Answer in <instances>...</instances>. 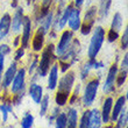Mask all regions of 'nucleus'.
I'll return each instance as SVG.
<instances>
[{
	"instance_id": "36",
	"label": "nucleus",
	"mask_w": 128,
	"mask_h": 128,
	"mask_svg": "<svg viewBox=\"0 0 128 128\" xmlns=\"http://www.w3.org/2000/svg\"><path fill=\"white\" fill-rule=\"evenodd\" d=\"M10 47H8V46H6V44L0 46V52H1V54L7 55L8 52H10Z\"/></svg>"
},
{
	"instance_id": "4",
	"label": "nucleus",
	"mask_w": 128,
	"mask_h": 128,
	"mask_svg": "<svg viewBox=\"0 0 128 128\" xmlns=\"http://www.w3.org/2000/svg\"><path fill=\"white\" fill-rule=\"evenodd\" d=\"M72 37H74V34L72 30H64L63 34L61 35V38H60V42H58L57 47L55 48V52L58 57H62L71 46V42H72Z\"/></svg>"
},
{
	"instance_id": "29",
	"label": "nucleus",
	"mask_w": 128,
	"mask_h": 128,
	"mask_svg": "<svg viewBox=\"0 0 128 128\" xmlns=\"http://www.w3.org/2000/svg\"><path fill=\"white\" fill-rule=\"evenodd\" d=\"M41 115H44L46 114V112H47L48 110V104H49V96H46V97L43 98V99H41Z\"/></svg>"
},
{
	"instance_id": "18",
	"label": "nucleus",
	"mask_w": 128,
	"mask_h": 128,
	"mask_svg": "<svg viewBox=\"0 0 128 128\" xmlns=\"http://www.w3.org/2000/svg\"><path fill=\"white\" fill-rule=\"evenodd\" d=\"M112 106H113V99L112 98H107L104 102V107H102V112H101V120L104 122H108L110 120V115H111Z\"/></svg>"
},
{
	"instance_id": "26",
	"label": "nucleus",
	"mask_w": 128,
	"mask_h": 128,
	"mask_svg": "<svg viewBox=\"0 0 128 128\" xmlns=\"http://www.w3.org/2000/svg\"><path fill=\"white\" fill-rule=\"evenodd\" d=\"M56 128H66V114H58L56 118Z\"/></svg>"
},
{
	"instance_id": "38",
	"label": "nucleus",
	"mask_w": 128,
	"mask_h": 128,
	"mask_svg": "<svg viewBox=\"0 0 128 128\" xmlns=\"http://www.w3.org/2000/svg\"><path fill=\"white\" fill-rule=\"evenodd\" d=\"M127 62H128V55H125V58L122 60L121 63V70H127Z\"/></svg>"
},
{
	"instance_id": "5",
	"label": "nucleus",
	"mask_w": 128,
	"mask_h": 128,
	"mask_svg": "<svg viewBox=\"0 0 128 128\" xmlns=\"http://www.w3.org/2000/svg\"><path fill=\"white\" fill-rule=\"evenodd\" d=\"M98 86H99V80L98 79H92L91 82H88L86 88H85V92H84V105L90 106V105L94 101L96 96H97V91H98Z\"/></svg>"
},
{
	"instance_id": "2",
	"label": "nucleus",
	"mask_w": 128,
	"mask_h": 128,
	"mask_svg": "<svg viewBox=\"0 0 128 128\" xmlns=\"http://www.w3.org/2000/svg\"><path fill=\"white\" fill-rule=\"evenodd\" d=\"M54 46L52 44H49L46 49L42 52V56H41V61L38 63V71H40L41 77H44L46 74L49 72L50 70V64L54 60Z\"/></svg>"
},
{
	"instance_id": "1",
	"label": "nucleus",
	"mask_w": 128,
	"mask_h": 128,
	"mask_svg": "<svg viewBox=\"0 0 128 128\" xmlns=\"http://www.w3.org/2000/svg\"><path fill=\"white\" fill-rule=\"evenodd\" d=\"M105 29L102 27H97L94 29V33L92 35L91 42H90V46H88V55L90 60H94L97 57V55L99 54L101 47H102V43H104L105 40Z\"/></svg>"
},
{
	"instance_id": "16",
	"label": "nucleus",
	"mask_w": 128,
	"mask_h": 128,
	"mask_svg": "<svg viewBox=\"0 0 128 128\" xmlns=\"http://www.w3.org/2000/svg\"><path fill=\"white\" fill-rule=\"evenodd\" d=\"M57 80H58V66L54 65L49 71V77H48V88L50 90H55V88L57 86Z\"/></svg>"
},
{
	"instance_id": "10",
	"label": "nucleus",
	"mask_w": 128,
	"mask_h": 128,
	"mask_svg": "<svg viewBox=\"0 0 128 128\" xmlns=\"http://www.w3.org/2000/svg\"><path fill=\"white\" fill-rule=\"evenodd\" d=\"M46 29L43 27H40L36 30L34 38L32 41V46H33V50L34 51H40L43 48V43H44V35H46Z\"/></svg>"
},
{
	"instance_id": "34",
	"label": "nucleus",
	"mask_w": 128,
	"mask_h": 128,
	"mask_svg": "<svg viewBox=\"0 0 128 128\" xmlns=\"http://www.w3.org/2000/svg\"><path fill=\"white\" fill-rule=\"evenodd\" d=\"M24 48L20 47V48H19V49L16 50V52H15V61L20 60V58L24 56Z\"/></svg>"
},
{
	"instance_id": "33",
	"label": "nucleus",
	"mask_w": 128,
	"mask_h": 128,
	"mask_svg": "<svg viewBox=\"0 0 128 128\" xmlns=\"http://www.w3.org/2000/svg\"><path fill=\"white\" fill-rule=\"evenodd\" d=\"M119 38V33H116V32L112 30V29H110L107 33V40L108 42H114L115 40H118Z\"/></svg>"
},
{
	"instance_id": "19",
	"label": "nucleus",
	"mask_w": 128,
	"mask_h": 128,
	"mask_svg": "<svg viewBox=\"0 0 128 128\" xmlns=\"http://www.w3.org/2000/svg\"><path fill=\"white\" fill-rule=\"evenodd\" d=\"M126 100H127V98L126 97H120L116 100V102H115L114 105V107H113V112H112L111 114H112V120H116V119L119 118V115H120V113H121L122 111V107H124V105L126 104Z\"/></svg>"
},
{
	"instance_id": "6",
	"label": "nucleus",
	"mask_w": 128,
	"mask_h": 128,
	"mask_svg": "<svg viewBox=\"0 0 128 128\" xmlns=\"http://www.w3.org/2000/svg\"><path fill=\"white\" fill-rule=\"evenodd\" d=\"M32 35V20L29 16H24L22 20V37H21V47L26 48L29 43Z\"/></svg>"
},
{
	"instance_id": "17",
	"label": "nucleus",
	"mask_w": 128,
	"mask_h": 128,
	"mask_svg": "<svg viewBox=\"0 0 128 128\" xmlns=\"http://www.w3.org/2000/svg\"><path fill=\"white\" fill-rule=\"evenodd\" d=\"M101 126V114L98 110H93L90 112V122L88 128H100Z\"/></svg>"
},
{
	"instance_id": "35",
	"label": "nucleus",
	"mask_w": 128,
	"mask_h": 128,
	"mask_svg": "<svg viewBox=\"0 0 128 128\" xmlns=\"http://www.w3.org/2000/svg\"><path fill=\"white\" fill-rule=\"evenodd\" d=\"M0 108H1V111L4 112V113H2V114H4V121H6V120H7V112L10 111V106H6V105H2Z\"/></svg>"
},
{
	"instance_id": "39",
	"label": "nucleus",
	"mask_w": 128,
	"mask_h": 128,
	"mask_svg": "<svg viewBox=\"0 0 128 128\" xmlns=\"http://www.w3.org/2000/svg\"><path fill=\"white\" fill-rule=\"evenodd\" d=\"M83 2H84V0H74V6L77 7V8H79L83 5Z\"/></svg>"
},
{
	"instance_id": "30",
	"label": "nucleus",
	"mask_w": 128,
	"mask_h": 128,
	"mask_svg": "<svg viewBox=\"0 0 128 128\" xmlns=\"http://www.w3.org/2000/svg\"><path fill=\"white\" fill-rule=\"evenodd\" d=\"M126 78H127V70H121V74H119V76H116V78H115V82H116L118 86H121L124 84Z\"/></svg>"
},
{
	"instance_id": "12",
	"label": "nucleus",
	"mask_w": 128,
	"mask_h": 128,
	"mask_svg": "<svg viewBox=\"0 0 128 128\" xmlns=\"http://www.w3.org/2000/svg\"><path fill=\"white\" fill-rule=\"evenodd\" d=\"M72 8H74L72 5H69V6L63 10V13H62L61 16H58L57 19H55V30H58V29L61 30V29L64 28V26H65L68 22V19H69V15H70V12Z\"/></svg>"
},
{
	"instance_id": "27",
	"label": "nucleus",
	"mask_w": 128,
	"mask_h": 128,
	"mask_svg": "<svg viewBox=\"0 0 128 128\" xmlns=\"http://www.w3.org/2000/svg\"><path fill=\"white\" fill-rule=\"evenodd\" d=\"M88 122H90V111H86L82 115L79 128H88Z\"/></svg>"
},
{
	"instance_id": "8",
	"label": "nucleus",
	"mask_w": 128,
	"mask_h": 128,
	"mask_svg": "<svg viewBox=\"0 0 128 128\" xmlns=\"http://www.w3.org/2000/svg\"><path fill=\"white\" fill-rule=\"evenodd\" d=\"M24 77H26V70L24 68L20 69L19 71H16V74L14 76L13 80V85H12V92L13 93H16V92L21 91L24 86Z\"/></svg>"
},
{
	"instance_id": "40",
	"label": "nucleus",
	"mask_w": 128,
	"mask_h": 128,
	"mask_svg": "<svg viewBox=\"0 0 128 128\" xmlns=\"http://www.w3.org/2000/svg\"><path fill=\"white\" fill-rule=\"evenodd\" d=\"M61 65H62V71H66V69L69 68V63H63V62H61Z\"/></svg>"
},
{
	"instance_id": "25",
	"label": "nucleus",
	"mask_w": 128,
	"mask_h": 128,
	"mask_svg": "<svg viewBox=\"0 0 128 128\" xmlns=\"http://www.w3.org/2000/svg\"><path fill=\"white\" fill-rule=\"evenodd\" d=\"M33 121H34L33 115L29 114V113H27V114L24 116V119H22L21 126H22V128H32V126H33Z\"/></svg>"
},
{
	"instance_id": "22",
	"label": "nucleus",
	"mask_w": 128,
	"mask_h": 128,
	"mask_svg": "<svg viewBox=\"0 0 128 128\" xmlns=\"http://www.w3.org/2000/svg\"><path fill=\"white\" fill-rule=\"evenodd\" d=\"M122 27V16L120 13H115L114 16H113V21H112V26H111V29L112 30L116 32L119 33L120 29Z\"/></svg>"
},
{
	"instance_id": "14",
	"label": "nucleus",
	"mask_w": 128,
	"mask_h": 128,
	"mask_svg": "<svg viewBox=\"0 0 128 128\" xmlns=\"http://www.w3.org/2000/svg\"><path fill=\"white\" fill-rule=\"evenodd\" d=\"M24 10L19 7L16 10H15V14L13 16V20L10 22V27L13 29L14 33H18L20 30V28L22 27V20H24Z\"/></svg>"
},
{
	"instance_id": "23",
	"label": "nucleus",
	"mask_w": 128,
	"mask_h": 128,
	"mask_svg": "<svg viewBox=\"0 0 128 128\" xmlns=\"http://www.w3.org/2000/svg\"><path fill=\"white\" fill-rule=\"evenodd\" d=\"M69 94H70V93H68V92L58 91L57 94H56V98H55L56 104H57L58 106H63V105H65L66 104V101H68V98H69Z\"/></svg>"
},
{
	"instance_id": "20",
	"label": "nucleus",
	"mask_w": 128,
	"mask_h": 128,
	"mask_svg": "<svg viewBox=\"0 0 128 128\" xmlns=\"http://www.w3.org/2000/svg\"><path fill=\"white\" fill-rule=\"evenodd\" d=\"M66 128H77V111L70 108L66 115Z\"/></svg>"
},
{
	"instance_id": "15",
	"label": "nucleus",
	"mask_w": 128,
	"mask_h": 128,
	"mask_svg": "<svg viewBox=\"0 0 128 128\" xmlns=\"http://www.w3.org/2000/svg\"><path fill=\"white\" fill-rule=\"evenodd\" d=\"M16 63H12L10 65V68L6 70L5 74H4V80H2V85L4 88H7L8 85H10L12 80H13L14 76L16 74Z\"/></svg>"
},
{
	"instance_id": "13",
	"label": "nucleus",
	"mask_w": 128,
	"mask_h": 128,
	"mask_svg": "<svg viewBox=\"0 0 128 128\" xmlns=\"http://www.w3.org/2000/svg\"><path fill=\"white\" fill-rule=\"evenodd\" d=\"M10 22H12V18L8 13L4 14L1 20H0V40H2L4 37L7 36V34L10 33Z\"/></svg>"
},
{
	"instance_id": "11",
	"label": "nucleus",
	"mask_w": 128,
	"mask_h": 128,
	"mask_svg": "<svg viewBox=\"0 0 128 128\" xmlns=\"http://www.w3.org/2000/svg\"><path fill=\"white\" fill-rule=\"evenodd\" d=\"M116 74H118V66L116 64H112V66L108 70V74L107 78H106V82H105V86H104V91L105 92H110L114 86L115 83V78H116Z\"/></svg>"
},
{
	"instance_id": "31",
	"label": "nucleus",
	"mask_w": 128,
	"mask_h": 128,
	"mask_svg": "<svg viewBox=\"0 0 128 128\" xmlns=\"http://www.w3.org/2000/svg\"><path fill=\"white\" fill-rule=\"evenodd\" d=\"M127 47H128V28L126 27L125 33L122 34V36H121V48L124 50H126Z\"/></svg>"
},
{
	"instance_id": "32",
	"label": "nucleus",
	"mask_w": 128,
	"mask_h": 128,
	"mask_svg": "<svg viewBox=\"0 0 128 128\" xmlns=\"http://www.w3.org/2000/svg\"><path fill=\"white\" fill-rule=\"evenodd\" d=\"M121 114V113H120ZM126 125H127V112H124L121 114V116H120V119H119V122H118V127L119 128H122V127H126Z\"/></svg>"
},
{
	"instance_id": "41",
	"label": "nucleus",
	"mask_w": 128,
	"mask_h": 128,
	"mask_svg": "<svg viewBox=\"0 0 128 128\" xmlns=\"http://www.w3.org/2000/svg\"><path fill=\"white\" fill-rule=\"evenodd\" d=\"M10 5H12V7H13V8H16V7H18V0H12Z\"/></svg>"
},
{
	"instance_id": "42",
	"label": "nucleus",
	"mask_w": 128,
	"mask_h": 128,
	"mask_svg": "<svg viewBox=\"0 0 128 128\" xmlns=\"http://www.w3.org/2000/svg\"><path fill=\"white\" fill-rule=\"evenodd\" d=\"M55 1H56V2H58V4H61V5H60V7H62V5L65 2V0H55Z\"/></svg>"
},
{
	"instance_id": "37",
	"label": "nucleus",
	"mask_w": 128,
	"mask_h": 128,
	"mask_svg": "<svg viewBox=\"0 0 128 128\" xmlns=\"http://www.w3.org/2000/svg\"><path fill=\"white\" fill-rule=\"evenodd\" d=\"M4 63H5V55L0 52V76H1V72L4 69Z\"/></svg>"
},
{
	"instance_id": "9",
	"label": "nucleus",
	"mask_w": 128,
	"mask_h": 128,
	"mask_svg": "<svg viewBox=\"0 0 128 128\" xmlns=\"http://www.w3.org/2000/svg\"><path fill=\"white\" fill-rule=\"evenodd\" d=\"M74 82V72H68L62 77V79L60 80V85H58V91H63L70 93L72 85Z\"/></svg>"
},
{
	"instance_id": "7",
	"label": "nucleus",
	"mask_w": 128,
	"mask_h": 128,
	"mask_svg": "<svg viewBox=\"0 0 128 128\" xmlns=\"http://www.w3.org/2000/svg\"><path fill=\"white\" fill-rule=\"evenodd\" d=\"M66 24H69V27H70V29L72 32L78 30L80 28L82 20H80V10H79V8H72L71 10Z\"/></svg>"
},
{
	"instance_id": "21",
	"label": "nucleus",
	"mask_w": 128,
	"mask_h": 128,
	"mask_svg": "<svg viewBox=\"0 0 128 128\" xmlns=\"http://www.w3.org/2000/svg\"><path fill=\"white\" fill-rule=\"evenodd\" d=\"M29 92H30V96L33 98V100L38 104L41 101V99H42V88L37 84H32Z\"/></svg>"
},
{
	"instance_id": "24",
	"label": "nucleus",
	"mask_w": 128,
	"mask_h": 128,
	"mask_svg": "<svg viewBox=\"0 0 128 128\" xmlns=\"http://www.w3.org/2000/svg\"><path fill=\"white\" fill-rule=\"evenodd\" d=\"M52 1L54 0H42V5H41V18H43L49 12Z\"/></svg>"
},
{
	"instance_id": "3",
	"label": "nucleus",
	"mask_w": 128,
	"mask_h": 128,
	"mask_svg": "<svg viewBox=\"0 0 128 128\" xmlns=\"http://www.w3.org/2000/svg\"><path fill=\"white\" fill-rule=\"evenodd\" d=\"M97 13H98L97 6H92L88 10V12L85 14L84 20H83V22L80 24V28H79L83 35L90 34L92 27H93V24H94L96 18H97Z\"/></svg>"
},
{
	"instance_id": "43",
	"label": "nucleus",
	"mask_w": 128,
	"mask_h": 128,
	"mask_svg": "<svg viewBox=\"0 0 128 128\" xmlns=\"http://www.w3.org/2000/svg\"><path fill=\"white\" fill-rule=\"evenodd\" d=\"M29 1H30V0H28V2H29Z\"/></svg>"
},
{
	"instance_id": "28",
	"label": "nucleus",
	"mask_w": 128,
	"mask_h": 128,
	"mask_svg": "<svg viewBox=\"0 0 128 128\" xmlns=\"http://www.w3.org/2000/svg\"><path fill=\"white\" fill-rule=\"evenodd\" d=\"M44 24L42 26V27L46 29V32L50 28L51 24H52V18H54V14H52V12H48L46 15H44Z\"/></svg>"
}]
</instances>
